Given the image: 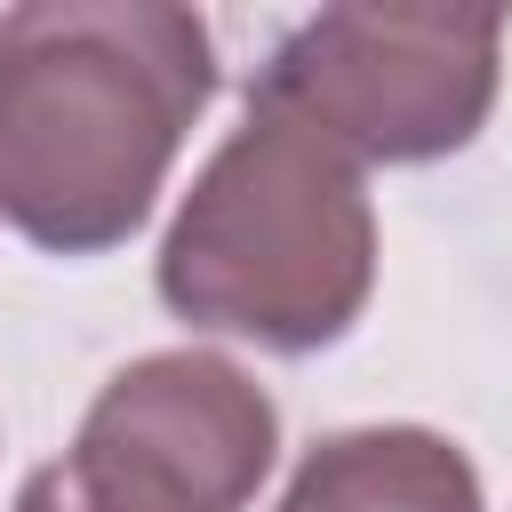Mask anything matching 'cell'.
Returning <instances> with one entry per match:
<instances>
[{"instance_id": "5", "label": "cell", "mask_w": 512, "mask_h": 512, "mask_svg": "<svg viewBox=\"0 0 512 512\" xmlns=\"http://www.w3.org/2000/svg\"><path fill=\"white\" fill-rule=\"evenodd\" d=\"M280 512H480V472L424 424H360L304 448Z\"/></svg>"}, {"instance_id": "1", "label": "cell", "mask_w": 512, "mask_h": 512, "mask_svg": "<svg viewBox=\"0 0 512 512\" xmlns=\"http://www.w3.org/2000/svg\"><path fill=\"white\" fill-rule=\"evenodd\" d=\"M216 96V48L168 0H32L0 16V216L56 256L120 248Z\"/></svg>"}, {"instance_id": "3", "label": "cell", "mask_w": 512, "mask_h": 512, "mask_svg": "<svg viewBox=\"0 0 512 512\" xmlns=\"http://www.w3.org/2000/svg\"><path fill=\"white\" fill-rule=\"evenodd\" d=\"M496 40L504 24L472 8H320L272 40L248 96L352 160H440L496 104Z\"/></svg>"}, {"instance_id": "6", "label": "cell", "mask_w": 512, "mask_h": 512, "mask_svg": "<svg viewBox=\"0 0 512 512\" xmlns=\"http://www.w3.org/2000/svg\"><path fill=\"white\" fill-rule=\"evenodd\" d=\"M16 512H104V504H96V496L64 472V456H56V464H40V472L16 488Z\"/></svg>"}, {"instance_id": "2", "label": "cell", "mask_w": 512, "mask_h": 512, "mask_svg": "<svg viewBox=\"0 0 512 512\" xmlns=\"http://www.w3.org/2000/svg\"><path fill=\"white\" fill-rule=\"evenodd\" d=\"M368 288L376 216L360 160L296 112L248 96V120L208 152L160 240L168 312L264 352H320L360 320Z\"/></svg>"}, {"instance_id": "4", "label": "cell", "mask_w": 512, "mask_h": 512, "mask_svg": "<svg viewBox=\"0 0 512 512\" xmlns=\"http://www.w3.org/2000/svg\"><path fill=\"white\" fill-rule=\"evenodd\" d=\"M280 448V416L264 384L216 352H152L120 368L64 472L104 512H240Z\"/></svg>"}]
</instances>
